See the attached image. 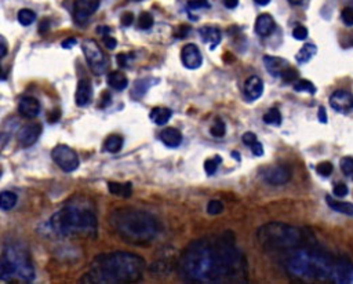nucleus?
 <instances>
[{
    "mask_svg": "<svg viewBox=\"0 0 353 284\" xmlns=\"http://www.w3.org/2000/svg\"><path fill=\"white\" fill-rule=\"evenodd\" d=\"M18 112L26 119L36 118L40 113V103L34 97H24L18 103Z\"/></svg>",
    "mask_w": 353,
    "mask_h": 284,
    "instance_id": "16",
    "label": "nucleus"
},
{
    "mask_svg": "<svg viewBox=\"0 0 353 284\" xmlns=\"http://www.w3.org/2000/svg\"><path fill=\"white\" fill-rule=\"evenodd\" d=\"M189 10H199V9H210L208 0H189L188 2Z\"/></svg>",
    "mask_w": 353,
    "mask_h": 284,
    "instance_id": "39",
    "label": "nucleus"
},
{
    "mask_svg": "<svg viewBox=\"0 0 353 284\" xmlns=\"http://www.w3.org/2000/svg\"><path fill=\"white\" fill-rule=\"evenodd\" d=\"M257 239L265 250L280 251L294 248L304 243L302 230L286 224H266L257 232Z\"/></svg>",
    "mask_w": 353,
    "mask_h": 284,
    "instance_id": "6",
    "label": "nucleus"
},
{
    "mask_svg": "<svg viewBox=\"0 0 353 284\" xmlns=\"http://www.w3.org/2000/svg\"><path fill=\"white\" fill-rule=\"evenodd\" d=\"M135 2H141V0H135Z\"/></svg>",
    "mask_w": 353,
    "mask_h": 284,
    "instance_id": "60",
    "label": "nucleus"
},
{
    "mask_svg": "<svg viewBox=\"0 0 353 284\" xmlns=\"http://www.w3.org/2000/svg\"><path fill=\"white\" fill-rule=\"evenodd\" d=\"M290 178H291V171L289 167L285 166L269 167L264 172L265 182H268L269 185H285L290 181Z\"/></svg>",
    "mask_w": 353,
    "mask_h": 284,
    "instance_id": "14",
    "label": "nucleus"
},
{
    "mask_svg": "<svg viewBox=\"0 0 353 284\" xmlns=\"http://www.w3.org/2000/svg\"><path fill=\"white\" fill-rule=\"evenodd\" d=\"M341 18H342L343 24L348 26H353V9L352 7H346L343 9L341 13Z\"/></svg>",
    "mask_w": 353,
    "mask_h": 284,
    "instance_id": "41",
    "label": "nucleus"
},
{
    "mask_svg": "<svg viewBox=\"0 0 353 284\" xmlns=\"http://www.w3.org/2000/svg\"><path fill=\"white\" fill-rule=\"evenodd\" d=\"M40 134H42V126L39 123L25 124L17 132V141L22 148H29L39 139Z\"/></svg>",
    "mask_w": 353,
    "mask_h": 284,
    "instance_id": "12",
    "label": "nucleus"
},
{
    "mask_svg": "<svg viewBox=\"0 0 353 284\" xmlns=\"http://www.w3.org/2000/svg\"><path fill=\"white\" fill-rule=\"evenodd\" d=\"M108 84L113 90L122 91V90H124L128 86V79L123 72L115 70V72H111L108 75Z\"/></svg>",
    "mask_w": 353,
    "mask_h": 284,
    "instance_id": "23",
    "label": "nucleus"
},
{
    "mask_svg": "<svg viewBox=\"0 0 353 284\" xmlns=\"http://www.w3.org/2000/svg\"><path fill=\"white\" fill-rule=\"evenodd\" d=\"M149 87H151V83H148L147 80H137L135 84H134V90H132L131 95L135 97V98H139L147 93V90Z\"/></svg>",
    "mask_w": 353,
    "mask_h": 284,
    "instance_id": "33",
    "label": "nucleus"
},
{
    "mask_svg": "<svg viewBox=\"0 0 353 284\" xmlns=\"http://www.w3.org/2000/svg\"><path fill=\"white\" fill-rule=\"evenodd\" d=\"M130 58H131V55L124 54V53L118 54V57H116V59H118V65L120 66V68H126V66H128V62L131 61Z\"/></svg>",
    "mask_w": 353,
    "mask_h": 284,
    "instance_id": "46",
    "label": "nucleus"
},
{
    "mask_svg": "<svg viewBox=\"0 0 353 284\" xmlns=\"http://www.w3.org/2000/svg\"><path fill=\"white\" fill-rule=\"evenodd\" d=\"M182 65L188 69H199L203 64V55L196 44L189 43L181 50Z\"/></svg>",
    "mask_w": 353,
    "mask_h": 284,
    "instance_id": "10",
    "label": "nucleus"
},
{
    "mask_svg": "<svg viewBox=\"0 0 353 284\" xmlns=\"http://www.w3.org/2000/svg\"><path fill=\"white\" fill-rule=\"evenodd\" d=\"M298 70H295V69L293 68H287L281 74V79L285 80V82H287V83H291V82H295L297 79H298Z\"/></svg>",
    "mask_w": 353,
    "mask_h": 284,
    "instance_id": "40",
    "label": "nucleus"
},
{
    "mask_svg": "<svg viewBox=\"0 0 353 284\" xmlns=\"http://www.w3.org/2000/svg\"><path fill=\"white\" fill-rule=\"evenodd\" d=\"M93 101V86L90 80L82 79L76 88V95H75V102L80 108L88 106Z\"/></svg>",
    "mask_w": 353,
    "mask_h": 284,
    "instance_id": "15",
    "label": "nucleus"
},
{
    "mask_svg": "<svg viewBox=\"0 0 353 284\" xmlns=\"http://www.w3.org/2000/svg\"><path fill=\"white\" fill-rule=\"evenodd\" d=\"M51 157H53L55 164L65 172L75 171L80 166L78 153L68 145H57L51 151Z\"/></svg>",
    "mask_w": 353,
    "mask_h": 284,
    "instance_id": "9",
    "label": "nucleus"
},
{
    "mask_svg": "<svg viewBox=\"0 0 353 284\" xmlns=\"http://www.w3.org/2000/svg\"><path fill=\"white\" fill-rule=\"evenodd\" d=\"M293 36L297 40H305L308 38V29L305 26H302V25H297L294 30H293Z\"/></svg>",
    "mask_w": 353,
    "mask_h": 284,
    "instance_id": "42",
    "label": "nucleus"
},
{
    "mask_svg": "<svg viewBox=\"0 0 353 284\" xmlns=\"http://www.w3.org/2000/svg\"><path fill=\"white\" fill-rule=\"evenodd\" d=\"M254 2H255V3H257V5L266 6V5H269L270 0H254Z\"/></svg>",
    "mask_w": 353,
    "mask_h": 284,
    "instance_id": "58",
    "label": "nucleus"
},
{
    "mask_svg": "<svg viewBox=\"0 0 353 284\" xmlns=\"http://www.w3.org/2000/svg\"><path fill=\"white\" fill-rule=\"evenodd\" d=\"M102 43L105 44V47L109 50L116 49V46H118V42H116V39H115V38H112L111 34H105V36H102Z\"/></svg>",
    "mask_w": 353,
    "mask_h": 284,
    "instance_id": "44",
    "label": "nucleus"
},
{
    "mask_svg": "<svg viewBox=\"0 0 353 284\" xmlns=\"http://www.w3.org/2000/svg\"><path fill=\"white\" fill-rule=\"evenodd\" d=\"M97 33L102 34V36H105V34H109L111 33V28H109V26H105V25H102V26H98V28H97Z\"/></svg>",
    "mask_w": 353,
    "mask_h": 284,
    "instance_id": "55",
    "label": "nucleus"
},
{
    "mask_svg": "<svg viewBox=\"0 0 353 284\" xmlns=\"http://www.w3.org/2000/svg\"><path fill=\"white\" fill-rule=\"evenodd\" d=\"M111 102H112V95H111V93H108V91H103L102 93V98H101V108H105V106H108V105H111Z\"/></svg>",
    "mask_w": 353,
    "mask_h": 284,
    "instance_id": "50",
    "label": "nucleus"
},
{
    "mask_svg": "<svg viewBox=\"0 0 353 284\" xmlns=\"http://www.w3.org/2000/svg\"><path fill=\"white\" fill-rule=\"evenodd\" d=\"M123 148V137L118 134L109 135L105 142H103V151L109 153H118L122 151Z\"/></svg>",
    "mask_w": 353,
    "mask_h": 284,
    "instance_id": "27",
    "label": "nucleus"
},
{
    "mask_svg": "<svg viewBox=\"0 0 353 284\" xmlns=\"http://www.w3.org/2000/svg\"><path fill=\"white\" fill-rule=\"evenodd\" d=\"M264 122L266 123V124L280 126V124H281V115H280L279 109L270 108L269 111L264 115Z\"/></svg>",
    "mask_w": 353,
    "mask_h": 284,
    "instance_id": "30",
    "label": "nucleus"
},
{
    "mask_svg": "<svg viewBox=\"0 0 353 284\" xmlns=\"http://www.w3.org/2000/svg\"><path fill=\"white\" fill-rule=\"evenodd\" d=\"M210 132H211V135H213V137L222 138V137H224V135H225V132H226L225 123L222 122L221 119H217L216 123H214V124L211 126Z\"/></svg>",
    "mask_w": 353,
    "mask_h": 284,
    "instance_id": "34",
    "label": "nucleus"
},
{
    "mask_svg": "<svg viewBox=\"0 0 353 284\" xmlns=\"http://www.w3.org/2000/svg\"><path fill=\"white\" fill-rule=\"evenodd\" d=\"M191 32V26H187V25H181L175 32V36L178 39H185L188 36V33Z\"/></svg>",
    "mask_w": 353,
    "mask_h": 284,
    "instance_id": "47",
    "label": "nucleus"
},
{
    "mask_svg": "<svg viewBox=\"0 0 353 284\" xmlns=\"http://www.w3.org/2000/svg\"><path fill=\"white\" fill-rule=\"evenodd\" d=\"M326 201L331 210L337 211V212H341V214H345V216L353 217V204L349 203V201H337L334 200L333 197L327 195L326 196Z\"/></svg>",
    "mask_w": 353,
    "mask_h": 284,
    "instance_id": "22",
    "label": "nucleus"
},
{
    "mask_svg": "<svg viewBox=\"0 0 353 284\" xmlns=\"http://www.w3.org/2000/svg\"><path fill=\"white\" fill-rule=\"evenodd\" d=\"M59 118H61V112H59L58 109H57V111H53V112L49 115V123L58 122Z\"/></svg>",
    "mask_w": 353,
    "mask_h": 284,
    "instance_id": "52",
    "label": "nucleus"
},
{
    "mask_svg": "<svg viewBox=\"0 0 353 284\" xmlns=\"http://www.w3.org/2000/svg\"><path fill=\"white\" fill-rule=\"evenodd\" d=\"M0 49H2V53H0V57H2V58H5L6 54H7V46H6L5 39H2V46H0Z\"/></svg>",
    "mask_w": 353,
    "mask_h": 284,
    "instance_id": "57",
    "label": "nucleus"
},
{
    "mask_svg": "<svg viewBox=\"0 0 353 284\" xmlns=\"http://www.w3.org/2000/svg\"><path fill=\"white\" fill-rule=\"evenodd\" d=\"M18 276L25 283L34 280V268L30 255L21 245H5L0 260V277L7 281L11 277Z\"/></svg>",
    "mask_w": 353,
    "mask_h": 284,
    "instance_id": "7",
    "label": "nucleus"
},
{
    "mask_svg": "<svg viewBox=\"0 0 353 284\" xmlns=\"http://www.w3.org/2000/svg\"><path fill=\"white\" fill-rule=\"evenodd\" d=\"M17 17H18V22H20L22 26H29V25L33 24V21L36 20L34 11L29 10V9H22V10H20Z\"/></svg>",
    "mask_w": 353,
    "mask_h": 284,
    "instance_id": "29",
    "label": "nucleus"
},
{
    "mask_svg": "<svg viewBox=\"0 0 353 284\" xmlns=\"http://www.w3.org/2000/svg\"><path fill=\"white\" fill-rule=\"evenodd\" d=\"M17 201H18V196L15 195L14 192H2V195H0V208L3 211L11 210V208L15 207Z\"/></svg>",
    "mask_w": 353,
    "mask_h": 284,
    "instance_id": "28",
    "label": "nucleus"
},
{
    "mask_svg": "<svg viewBox=\"0 0 353 284\" xmlns=\"http://www.w3.org/2000/svg\"><path fill=\"white\" fill-rule=\"evenodd\" d=\"M339 167L345 175H353V157L352 156H345L341 159L339 162Z\"/></svg>",
    "mask_w": 353,
    "mask_h": 284,
    "instance_id": "35",
    "label": "nucleus"
},
{
    "mask_svg": "<svg viewBox=\"0 0 353 284\" xmlns=\"http://www.w3.org/2000/svg\"><path fill=\"white\" fill-rule=\"evenodd\" d=\"M287 269L291 274L301 277H333L335 281H346L345 276H342V270H345V268H331L326 257L312 251H298L293 255L287 264Z\"/></svg>",
    "mask_w": 353,
    "mask_h": 284,
    "instance_id": "5",
    "label": "nucleus"
},
{
    "mask_svg": "<svg viewBox=\"0 0 353 284\" xmlns=\"http://www.w3.org/2000/svg\"><path fill=\"white\" fill-rule=\"evenodd\" d=\"M333 170L334 166L330 162H322L316 166V172H317L319 175L324 176V178L331 175V174H333Z\"/></svg>",
    "mask_w": 353,
    "mask_h": 284,
    "instance_id": "36",
    "label": "nucleus"
},
{
    "mask_svg": "<svg viewBox=\"0 0 353 284\" xmlns=\"http://www.w3.org/2000/svg\"><path fill=\"white\" fill-rule=\"evenodd\" d=\"M241 141H243V144H245V145H249V147H251V145H254L255 142H257V135H255L254 132H250L247 131L243 134V137H241Z\"/></svg>",
    "mask_w": 353,
    "mask_h": 284,
    "instance_id": "45",
    "label": "nucleus"
},
{
    "mask_svg": "<svg viewBox=\"0 0 353 284\" xmlns=\"http://www.w3.org/2000/svg\"><path fill=\"white\" fill-rule=\"evenodd\" d=\"M82 50L86 57L88 66L94 75H102L108 69V58L103 54V51L99 49L98 43L93 39L84 40L82 43Z\"/></svg>",
    "mask_w": 353,
    "mask_h": 284,
    "instance_id": "8",
    "label": "nucleus"
},
{
    "mask_svg": "<svg viewBox=\"0 0 353 284\" xmlns=\"http://www.w3.org/2000/svg\"><path fill=\"white\" fill-rule=\"evenodd\" d=\"M199 33H200L201 39H203L204 43L210 44L211 50H216L217 46L222 40V33H221V30L217 26H208V25L201 26L200 29H199Z\"/></svg>",
    "mask_w": 353,
    "mask_h": 284,
    "instance_id": "20",
    "label": "nucleus"
},
{
    "mask_svg": "<svg viewBox=\"0 0 353 284\" xmlns=\"http://www.w3.org/2000/svg\"><path fill=\"white\" fill-rule=\"evenodd\" d=\"M222 163V157L216 156L213 159H207L204 162V170H206L207 175H214L216 171L218 170V166Z\"/></svg>",
    "mask_w": 353,
    "mask_h": 284,
    "instance_id": "32",
    "label": "nucleus"
},
{
    "mask_svg": "<svg viewBox=\"0 0 353 284\" xmlns=\"http://www.w3.org/2000/svg\"><path fill=\"white\" fill-rule=\"evenodd\" d=\"M120 21H122L123 26H130V25H132V22H134V14H132V13H124V14L122 15Z\"/></svg>",
    "mask_w": 353,
    "mask_h": 284,
    "instance_id": "48",
    "label": "nucleus"
},
{
    "mask_svg": "<svg viewBox=\"0 0 353 284\" xmlns=\"http://www.w3.org/2000/svg\"><path fill=\"white\" fill-rule=\"evenodd\" d=\"M153 22H155V20H153V17L149 14V13H143V14L139 15L138 25H139L141 29H149V28H152Z\"/></svg>",
    "mask_w": 353,
    "mask_h": 284,
    "instance_id": "38",
    "label": "nucleus"
},
{
    "mask_svg": "<svg viewBox=\"0 0 353 284\" xmlns=\"http://www.w3.org/2000/svg\"><path fill=\"white\" fill-rule=\"evenodd\" d=\"M178 272L189 283H243L247 281V265L236 247L235 236L225 232L192 241L182 253Z\"/></svg>",
    "mask_w": 353,
    "mask_h": 284,
    "instance_id": "1",
    "label": "nucleus"
},
{
    "mask_svg": "<svg viewBox=\"0 0 353 284\" xmlns=\"http://www.w3.org/2000/svg\"><path fill=\"white\" fill-rule=\"evenodd\" d=\"M224 211V204L220 200H210L207 204V212L210 216H218Z\"/></svg>",
    "mask_w": 353,
    "mask_h": 284,
    "instance_id": "37",
    "label": "nucleus"
},
{
    "mask_svg": "<svg viewBox=\"0 0 353 284\" xmlns=\"http://www.w3.org/2000/svg\"><path fill=\"white\" fill-rule=\"evenodd\" d=\"M319 122L323 123V124L327 123V112H326L324 106H320L319 108Z\"/></svg>",
    "mask_w": 353,
    "mask_h": 284,
    "instance_id": "53",
    "label": "nucleus"
},
{
    "mask_svg": "<svg viewBox=\"0 0 353 284\" xmlns=\"http://www.w3.org/2000/svg\"><path fill=\"white\" fill-rule=\"evenodd\" d=\"M330 105L335 112H350L353 109V95L345 90H337L330 97Z\"/></svg>",
    "mask_w": 353,
    "mask_h": 284,
    "instance_id": "13",
    "label": "nucleus"
},
{
    "mask_svg": "<svg viewBox=\"0 0 353 284\" xmlns=\"http://www.w3.org/2000/svg\"><path fill=\"white\" fill-rule=\"evenodd\" d=\"M264 64L268 72L275 78H281V74L289 68V62L285 58L272 57V55H264Z\"/></svg>",
    "mask_w": 353,
    "mask_h": 284,
    "instance_id": "17",
    "label": "nucleus"
},
{
    "mask_svg": "<svg viewBox=\"0 0 353 284\" xmlns=\"http://www.w3.org/2000/svg\"><path fill=\"white\" fill-rule=\"evenodd\" d=\"M109 222L122 240L135 245L151 243L162 229L160 222L152 214L130 207L113 211Z\"/></svg>",
    "mask_w": 353,
    "mask_h": 284,
    "instance_id": "3",
    "label": "nucleus"
},
{
    "mask_svg": "<svg viewBox=\"0 0 353 284\" xmlns=\"http://www.w3.org/2000/svg\"><path fill=\"white\" fill-rule=\"evenodd\" d=\"M99 0H76L75 2L74 15L79 24H83L98 10Z\"/></svg>",
    "mask_w": 353,
    "mask_h": 284,
    "instance_id": "11",
    "label": "nucleus"
},
{
    "mask_svg": "<svg viewBox=\"0 0 353 284\" xmlns=\"http://www.w3.org/2000/svg\"><path fill=\"white\" fill-rule=\"evenodd\" d=\"M51 228L61 237L82 236L95 239L98 221L90 204L69 203L53 216Z\"/></svg>",
    "mask_w": 353,
    "mask_h": 284,
    "instance_id": "4",
    "label": "nucleus"
},
{
    "mask_svg": "<svg viewBox=\"0 0 353 284\" xmlns=\"http://www.w3.org/2000/svg\"><path fill=\"white\" fill-rule=\"evenodd\" d=\"M251 152L254 153V156H262L264 155V147L261 142H255L254 145H251Z\"/></svg>",
    "mask_w": 353,
    "mask_h": 284,
    "instance_id": "49",
    "label": "nucleus"
},
{
    "mask_svg": "<svg viewBox=\"0 0 353 284\" xmlns=\"http://www.w3.org/2000/svg\"><path fill=\"white\" fill-rule=\"evenodd\" d=\"M316 53H317V47H316L314 44H304V46L301 47V50L297 53L295 58H297V61H298L299 64H306V62H309L310 59L313 58L314 55H316Z\"/></svg>",
    "mask_w": 353,
    "mask_h": 284,
    "instance_id": "26",
    "label": "nucleus"
},
{
    "mask_svg": "<svg viewBox=\"0 0 353 284\" xmlns=\"http://www.w3.org/2000/svg\"><path fill=\"white\" fill-rule=\"evenodd\" d=\"M145 261L139 255L116 251L97 255L86 273L82 284H127L143 279Z\"/></svg>",
    "mask_w": 353,
    "mask_h": 284,
    "instance_id": "2",
    "label": "nucleus"
},
{
    "mask_svg": "<svg viewBox=\"0 0 353 284\" xmlns=\"http://www.w3.org/2000/svg\"><path fill=\"white\" fill-rule=\"evenodd\" d=\"M224 2V6H225L226 9H236L237 7V5H239V0H222Z\"/></svg>",
    "mask_w": 353,
    "mask_h": 284,
    "instance_id": "54",
    "label": "nucleus"
},
{
    "mask_svg": "<svg viewBox=\"0 0 353 284\" xmlns=\"http://www.w3.org/2000/svg\"><path fill=\"white\" fill-rule=\"evenodd\" d=\"M47 29H49V20L43 21L42 24H40V28H39V33L43 34L44 32H47Z\"/></svg>",
    "mask_w": 353,
    "mask_h": 284,
    "instance_id": "56",
    "label": "nucleus"
},
{
    "mask_svg": "<svg viewBox=\"0 0 353 284\" xmlns=\"http://www.w3.org/2000/svg\"><path fill=\"white\" fill-rule=\"evenodd\" d=\"M264 93V82L258 76H251L245 80L244 95L251 101L258 99Z\"/></svg>",
    "mask_w": 353,
    "mask_h": 284,
    "instance_id": "18",
    "label": "nucleus"
},
{
    "mask_svg": "<svg viewBox=\"0 0 353 284\" xmlns=\"http://www.w3.org/2000/svg\"><path fill=\"white\" fill-rule=\"evenodd\" d=\"M294 90L295 91H298V93H309L313 95L314 93H316V87H314V84L312 83V82H309V80H306V79H301V80H298L297 83L294 84Z\"/></svg>",
    "mask_w": 353,
    "mask_h": 284,
    "instance_id": "31",
    "label": "nucleus"
},
{
    "mask_svg": "<svg viewBox=\"0 0 353 284\" xmlns=\"http://www.w3.org/2000/svg\"><path fill=\"white\" fill-rule=\"evenodd\" d=\"M75 44H78V40L75 39V38H69V39L64 40L62 43H61V46H62V49H72Z\"/></svg>",
    "mask_w": 353,
    "mask_h": 284,
    "instance_id": "51",
    "label": "nucleus"
},
{
    "mask_svg": "<svg viewBox=\"0 0 353 284\" xmlns=\"http://www.w3.org/2000/svg\"><path fill=\"white\" fill-rule=\"evenodd\" d=\"M108 189L112 195H118V196L130 197L132 193V186L130 182L126 184H120V182H108Z\"/></svg>",
    "mask_w": 353,
    "mask_h": 284,
    "instance_id": "25",
    "label": "nucleus"
},
{
    "mask_svg": "<svg viewBox=\"0 0 353 284\" xmlns=\"http://www.w3.org/2000/svg\"><path fill=\"white\" fill-rule=\"evenodd\" d=\"M160 139L168 148H178L182 142V134L174 127H166L160 132Z\"/></svg>",
    "mask_w": 353,
    "mask_h": 284,
    "instance_id": "21",
    "label": "nucleus"
},
{
    "mask_svg": "<svg viewBox=\"0 0 353 284\" xmlns=\"http://www.w3.org/2000/svg\"><path fill=\"white\" fill-rule=\"evenodd\" d=\"M172 111L168 108H155L151 111V115L149 118L157 126H164L168 123V120L171 119Z\"/></svg>",
    "mask_w": 353,
    "mask_h": 284,
    "instance_id": "24",
    "label": "nucleus"
},
{
    "mask_svg": "<svg viewBox=\"0 0 353 284\" xmlns=\"http://www.w3.org/2000/svg\"><path fill=\"white\" fill-rule=\"evenodd\" d=\"M290 3H293V5H299V3H302L304 0H289Z\"/></svg>",
    "mask_w": 353,
    "mask_h": 284,
    "instance_id": "59",
    "label": "nucleus"
},
{
    "mask_svg": "<svg viewBox=\"0 0 353 284\" xmlns=\"http://www.w3.org/2000/svg\"><path fill=\"white\" fill-rule=\"evenodd\" d=\"M348 193L349 189L345 184H337V185L334 186V195L337 197H345Z\"/></svg>",
    "mask_w": 353,
    "mask_h": 284,
    "instance_id": "43",
    "label": "nucleus"
},
{
    "mask_svg": "<svg viewBox=\"0 0 353 284\" xmlns=\"http://www.w3.org/2000/svg\"><path fill=\"white\" fill-rule=\"evenodd\" d=\"M276 28V22L273 17L270 14H261L255 21V32L262 38H266L269 34L273 33Z\"/></svg>",
    "mask_w": 353,
    "mask_h": 284,
    "instance_id": "19",
    "label": "nucleus"
}]
</instances>
